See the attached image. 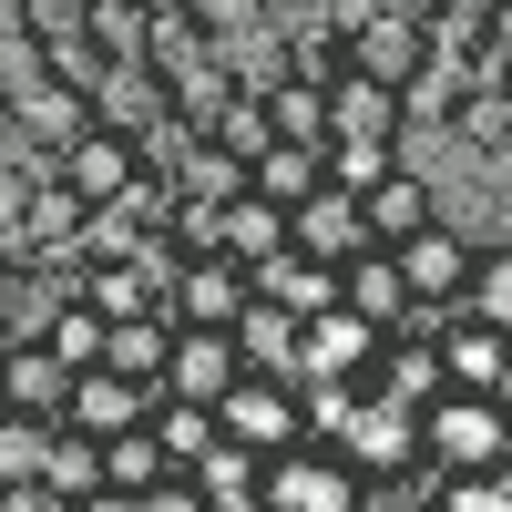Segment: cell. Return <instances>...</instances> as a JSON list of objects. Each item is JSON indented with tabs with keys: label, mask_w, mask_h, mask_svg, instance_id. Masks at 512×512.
Returning a JSON list of instances; mask_svg holds the SVG:
<instances>
[{
	"label": "cell",
	"mask_w": 512,
	"mask_h": 512,
	"mask_svg": "<svg viewBox=\"0 0 512 512\" xmlns=\"http://www.w3.org/2000/svg\"><path fill=\"white\" fill-rule=\"evenodd\" d=\"M461 318H482V328H502V338H512V236H492V246L472 256V287H461Z\"/></svg>",
	"instance_id": "obj_29"
},
{
	"label": "cell",
	"mask_w": 512,
	"mask_h": 512,
	"mask_svg": "<svg viewBox=\"0 0 512 512\" xmlns=\"http://www.w3.org/2000/svg\"><path fill=\"white\" fill-rule=\"evenodd\" d=\"M256 195H267V205H287V216H297V205H308L318 185H328V144H267V154H256V175H246Z\"/></svg>",
	"instance_id": "obj_22"
},
{
	"label": "cell",
	"mask_w": 512,
	"mask_h": 512,
	"mask_svg": "<svg viewBox=\"0 0 512 512\" xmlns=\"http://www.w3.org/2000/svg\"><path fill=\"white\" fill-rule=\"evenodd\" d=\"M256 103H267V134H277V144H328V82H297V72H277Z\"/></svg>",
	"instance_id": "obj_23"
},
{
	"label": "cell",
	"mask_w": 512,
	"mask_h": 512,
	"mask_svg": "<svg viewBox=\"0 0 512 512\" xmlns=\"http://www.w3.org/2000/svg\"><path fill=\"white\" fill-rule=\"evenodd\" d=\"M349 72H369V82H390V93L410 103L420 82L441 72V41H431V21H400V11H369V21L349 31Z\"/></svg>",
	"instance_id": "obj_5"
},
{
	"label": "cell",
	"mask_w": 512,
	"mask_h": 512,
	"mask_svg": "<svg viewBox=\"0 0 512 512\" xmlns=\"http://www.w3.org/2000/svg\"><path fill=\"white\" fill-rule=\"evenodd\" d=\"M154 441H164V461H175V472H205V461H216V410H195V400H154Z\"/></svg>",
	"instance_id": "obj_27"
},
{
	"label": "cell",
	"mask_w": 512,
	"mask_h": 512,
	"mask_svg": "<svg viewBox=\"0 0 512 512\" xmlns=\"http://www.w3.org/2000/svg\"><path fill=\"white\" fill-rule=\"evenodd\" d=\"M338 308L369 318L379 338H390L400 318H420V297H410V277H400V256H390V246H369V256H349V267H338Z\"/></svg>",
	"instance_id": "obj_17"
},
{
	"label": "cell",
	"mask_w": 512,
	"mask_h": 512,
	"mask_svg": "<svg viewBox=\"0 0 512 512\" xmlns=\"http://www.w3.org/2000/svg\"><path fill=\"white\" fill-rule=\"evenodd\" d=\"M11 512H62V502H52V492H21V502H11Z\"/></svg>",
	"instance_id": "obj_38"
},
{
	"label": "cell",
	"mask_w": 512,
	"mask_h": 512,
	"mask_svg": "<svg viewBox=\"0 0 512 512\" xmlns=\"http://www.w3.org/2000/svg\"><path fill=\"white\" fill-rule=\"evenodd\" d=\"M369 369H379V328L349 308H318L308 318V390H369Z\"/></svg>",
	"instance_id": "obj_10"
},
{
	"label": "cell",
	"mask_w": 512,
	"mask_h": 512,
	"mask_svg": "<svg viewBox=\"0 0 512 512\" xmlns=\"http://www.w3.org/2000/svg\"><path fill=\"white\" fill-rule=\"evenodd\" d=\"M236 379H246L236 328H175V359H164V390H154V400H195V410H216Z\"/></svg>",
	"instance_id": "obj_9"
},
{
	"label": "cell",
	"mask_w": 512,
	"mask_h": 512,
	"mask_svg": "<svg viewBox=\"0 0 512 512\" xmlns=\"http://www.w3.org/2000/svg\"><path fill=\"white\" fill-rule=\"evenodd\" d=\"M338 461H349L359 482H410V472H420V410H400V400L359 390L349 431H338Z\"/></svg>",
	"instance_id": "obj_3"
},
{
	"label": "cell",
	"mask_w": 512,
	"mask_h": 512,
	"mask_svg": "<svg viewBox=\"0 0 512 512\" xmlns=\"http://www.w3.org/2000/svg\"><path fill=\"white\" fill-rule=\"evenodd\" d=\"M400 144H328V185H349V195H369L379 175H400Z\"/></svg>",
	"instance_id": "obj_32"
},
{
	"label": "cell",
	"mask_w": 512,
	"mask_h": 512,
	"mask_svg": "<svg viewBox=\"0 0 512 512\" xmlns=\"http://www.w3.org/2000/svg\"><path fill=\"white\" fill-rule=\"evenodd\" d=\"M246 297H256V277L236 267V256H185V267L164 277V318L175 328H236Z\"/></svg>",
	"instance_id": "obj_7"
},
{
	"label": "cell",
	"mask_w": 512,
	"mask_h": 512,
	"mask_svg": "<svg viewBox=\"0 0 512 512\" xmlns=\"http://www.w3.org/2000/svg\"><path fill=\"white\" fill-rule=\"evenodd\" d=\"M52 431L62 420H0V502H21V492H41V461H52Z\"/></svg>",
	"instance_id": "obj_26"
},
{
	"label": "cell",
	"mask_w": 512,
	"mask_h": 512,
	"mask_svg": "<svg viewBox=\"0 0 512 512\" xmlns=\"http://www.w3.org/2000/svg\"><path fill=\"white\" fill-rule=\"evenodd\" d=\"M154 482H175V461H164V441H154V420H144V431H113L103 441V492H154Z\"/></svg>",
	"instance_id": "obj_25"
},
{
	"label": "cell",
	"mask_w": 512,
	"mask_h": 512,
	"mask_svg": "<svg viewBox=\"0 0 512 512\" xmlns=\"http://www.w3.org/2000/svg\"><path fill=\"white\" fill-rule=\"evenodd\" d=\"M164 359H175V318H113V328H103V369H113V379L164 390Z\"/></svg>",
	"instance_id": "obj_21"
},
{
	"label": "cell",
	"mask_w": 512,
	"mask_h": 512,
	"mask_svg": "<svg viewBox=\"0 0 512 512\" xmlns=\"http://www.w3.org/2000/svg\"><path fill=\"white\" fill-rule=\"evenodd\" d=\"M420 461H431L441 482H461V472H492V461H512V400H482V390H441L431 410H420Z\"/></svg>",
	"instance_id": "obj_1"
},
{
	"label": "cell",
	"mask_w": 512,
	"mask_h": 512,
	"mask_svg": "<svg viewBox=\"0 0 512 512\" xmlns=\"http://www.w3.org/2000/svg\"><path fill=\"white\" fill-rule=\"evenodd\" d=\"M400 256V277H410V297L431 318H461V287H472V256H482V236L461 226V216H441V226H420L410 246H390Z\"/></svg>",
	"instance_id": "obj_4"
},
{
	"label": "cell",
	"mask_w": 512,
	"mask_h": 512,
	"mask_svg": "<svg viewBox=\"0 0 512 512\" xmlns=\"http://www.w3.org/2000/svg\"><path fill=\"white\" fill-rule=\"evenodd\" d=\"M164 113H175V93H164L154 62H113V72L93 82V123H103V134H134V144H144Z\"/></svg>",
	"instance_id": "obj_18"
},
{
	"label": "cell",
	"mask_w": 512,
	"mask_h": 512,
	"mask_svg": "<svg viewBox=\"0 0 512 512\" xmlns=\"http://www.w3.org/2000/svg\"><path fill=\"white\" fill-rule=\"evenodd\" d=\"M441 512H512V461H492V472H461V482H441Z\"/></svg>",
	"instance_id": "obj_34"
},
{
	"label": "cell",
	"mask_w": 512,
	"mask_h": 512,
	"mask_svg": "<svg viewBox=\"0 0 512 512\" xmlns=\"http://www.w3.org/2000/svg\"><path fill=\"white\" fill-rule=\"evenodd\" d=\"M410 134V103L369 72H338L328 82V144H400Z\"/></svg>",
	"instance_id": "obj_12"
},
{
	"label": "cell",
	"mask_w": 512,
	"mask_h": 512,
	"mask_svg": "<svg viewBox=\"0 0 512 512\" xmlns=\"http://www.w3.org/2000/svg\"><path fill=\"white\" fill-rule=\"evenodd\" d=\"M205 512H267V482H256V492H216Z\"/></svg>",
	"instance_id": "obj_36"
},
{
	"label": "cell",
	"mask_w": 512,
	"mask_h": 512,
	"mask_svg": "<svg viewBox=\"0 0 512 512\" xmlns=\"http://www.w3.org/2000/svg\"><path fill=\"white\" fill-rule=\"evenodd\" d=\"M359 216H369V246H410L420 226H441V185H431V164L379 175V185L359 195Z\"/></svg>",
	"instance_id": "obj_15"
},
{
	"label": "cell",
	"mask_w": 512,
	"mask_h": 512,
	"mask_svg": "<svg viewBox=\"0 0 512 512\" xmlns=\"http://www.w3.org/2000/svg\"><path fill=\"white\" fill-rule=\"evenodd\" d=\"M492 93H502V113H512V62H502V82H492Z\"/></svg>",
	"instance_id": "obj_39"
},
{
	"label": "cell",
	"mask_w": 512,
	"mask_h": 512,
	"mask_svg": "<svg viewBox=\"0 0 512 512\" xmlns=\"http://www.w3.org/2000/svg\"><path fill=\"white\" fill-rule=\"evenodd\" d=\"M164 185H175V195H195V205H236V195H246V164H236L216 134H195V144L175 154V175H164Z\"/></svg>",
	"instance_id": "obj_24"
},
{
	"label": "cell",
	"mask_w": 512,
	"mask_h": 512,
	"mask_svg": "<svg viewBox=\"0 0 512 512\" xmlns=\"http://www.w3.org/2000/svg\"><path fill=\"white\" fill-rule=\"evenodd\" d=\"M410 512H441V502H410Z\"/></svg>",
	"instance_id": "obj_42"
},
{
	"label": "cell",
	"mask_w": 512,
	"mask_h": 512,
	"mask_svg": "<svg viewBox=\"0 0 512 512\" xmlns=\"http://www.w3.org/2000/svg\"><path fill=\"white\" fill-rule=\"evenodd\" d=\"M0 420H11V390H0Z\"/></svg>",
	"instance_id": "obj_41"
},
{
	"label": "cell",
	"mask_w": 512,
	"mask_h": 512,
	"mask_svg": "<svg viewBox=\"0 0 512 512\" xmlns=\"http://www.w3.org/2000/svg\"><path fill=\"white\" fill-rule=\"evenodd\" d=\"M441 379L482 390V400H512V338L482 328V318H441Z\"/></svg>",
	"instance_id": "obj_16"
},
{
	"label": "cell",
	"mask_w": 512,
	"mask_h": 512,
	"mask_svg": "<svg viewBox=\"0 0 512 512\" xmlns=\"http://www.w3.org/2000/svg\"><path fill=\"white\" fill-rule=\"evenodd\" d=\"M216 144H226V154L246 164V175H256V154H267V144H277V134H267V103H256V93H236V103L216 113Z\"/></svg>",
	"instance_id": "obj_33"
},
{
	"label": "cell",
	"mask_w": 512,
	"mask_h": 512,
	"mask_svg": "<svg viewBox=\"0 0 512 512\" xmlns=\"http://www.w3.org/2000/svg\"><path fill=\"white\" fill-rule=\"evenodd\" d=\"M144 512H205V482H195V472H175V482H154V492H144Z\"/></svg>",
	"instance_id": "obj_35"
},
{
	"label": "cell",
	"mask_w": 512,
	"mask_h": 512,
	"mask_svg": "<svg viewBox=\"0 0 512 512\" xmlns=\"http://www.w3.org/2000/svg\"><path fill=\"white\" fill-rule=\"evenodd\" d=\"M52 175L72 185L82 216H103V205H123V195L144 185V154H134V134H103V123H82V134L52 154Z\"/></svg>",
	"instance_id": "obj_6"
},
{
	"label": "cell",
	"mask_w": 512,
	"mask_h": 512,
	"mask_svg": "<svg viewBox=\"0 0 512 512\" xmlns=\"http://www.w3.org/2000/svg\"><path fill=\"white\" fill-rule=\"evenodd\" d=\"M11 349H21V338H11V318H0V359H11Z\"/></svg>",
	"instance_id": "obj_40"
},
{
	"label": "cell",
	"mask_w": 512,
	"mask_h": 512,
	"mask_svg": "<svg viewBox=\"0 0 512 512\" xmlns=\"http://www.w3.org/2000/svg\"><path fill=\"white\" fill-rule=\"evenodd\" d=\"M267 512H369V482L338 451H287L267 461Z\"/></svg>",
	"instance_id": "obj_8"
},
{
	"label": "cell",
	"mask_w": 512,
	"mask_h": 512,
	"mask_svg": "<svg viewBox=\"0 0 512 512\" xmlns=\"http://www.w3.org/2000/svg\"><path fill=\"white\" fill-rule=\"evenodd\" d=\"M287 246H297V256H318V267H349V256H369V216H359V195H349V185H318V195L287 216Z\"/></svg>",
	"instance_id": "obj_11"
},
{
	"label": "cell",
	"mask_w": 512,
	"mask_h": 512,
	"mask_svg": "<svg viewBox=\"0 0 512 512\" xmlns=\"http://www.w3.org/2000/svg\"><path fill=\"white\" fill-rule=\"evenodd\" d=\"M72 512H144L134 492H93V502H72Z\"/></svg>",
	"instance_id": "obj_37"
},
{
	"label": "cell",
	"mask_w": 512,
	"mask_h": 512,
	"mask_svg": "<svg viewBox=\"0 0 512 512\" xmlns=\"http://www.w3.org/2000/svg\"><path fill=\"white\" fill-rule=\"evenodd\" d=\"M256 297L267 308H297V318H318V308H338V267H318V256H297V246H277V256H256Z\"/></svg>",
	"instance_id": "obj_19"
},
{
	"label": "cell",
	"mask_w": 512,
	"mask_h": 512,
	"mask_svg": "<svg viewBox=\"0 0 512 512\" xmlns=\"http://www.w3.org/2000/svg\"><path fill=\"white\" fill-rule=\"evenodd\" d=\"M144 420H154V390H144V379H113V369H82L72 400H62V431H82V441L144 431Z\"/></svg>",
	"instance_id": "obj_13"
},
{
	"label": "cell",
	"mask_w": 512,
	"mask_h": 512,
	"mask_svg": "<svg viewBox=\"0 0 512 512\" xmlns=\"http://www.w3.org/2000/svg\"><path fill=\"white\" fill-rule=\"evenodd\" d=\"M41 492H52L62 512H72V502H93V492H103V441H82V431H52V461H41Z\"/></svg>",
	"instance_id": "obj_28"
},
{
	"label": "cell",
	"mask_w": 512,
	"mask_h": 512,
	"mask_svg": "<svg viewBox=\"0 0 512 512\" xmlns=\"http://www.w3.org/2000/svg\"><path fill=\"white\" fill-rule=\"evenodd\" d=\"M72 379H82V369H62L52 349H31V338H21L11 359H0V390H11V410H21V420H62Z\"/></svg>",
	"instance_id": "obj_20"
},
{
	"label": "cell",
	"mask_w": 512,
	"mask_h": 512,
	"mask_svg": "<svg viewBox=\"0 0 512 512\" xmlns=\"http://www.w3.org/2000/svg\"><path fill=\"white\" fill-rule=\"evenodd\" d=\"M216 431L236 441V451H256V461H287V451H308V390L297 379H236V390L216 400Z\"/></svg>",
	"instance_id": "obj_2"
},
{
	"label": "cell",
	"mask_w": 512,
	"mask_h": 512,
	"mask_svg": "<svg viewBox=\"0 0 512 512\" xmlns=\"http://www.w3.org/2000/svg\"><path fill=\"white\" fill-rule=\"evenodd\" d=\"M236 359H246L256 379H297V390H308V318H297V308H267V297H246Z\"/></svg>",
	"instance_id": "obj_14"
},
{
	"label": "cell",
	"mask_w": 512,
	"mask_h": 512,
	"mask_svg": "<svg viewBox=\"0 0 512 512\" xmlns=\"http://www.w3.org/2000/svg\"><path fill=\"white\" fill-rule=\"evenodd\" d=\"M277 246H287V205H267V195L246 185V195L226 205V256H236V267H256V256H277Z\"/></svg>",
	"instance_id": "obj_30"
},
{
	"label": "cell",
	"mask_w": 512,
	"mask_h": 512,
	"mask_svg": "<svg viewBox=\"0 0 512 512\" xmlns=\"http://www.w3.org/2000/svg\"><path fill=\"white\" fill-rule=\"evenodd\" d=\"M31 349H52L62 369H103V318H93V308L72 297V308H62L52 328H41V338H31Z\"/></svg>",
	"instance_id": "obj_31"
}]
</instances>
